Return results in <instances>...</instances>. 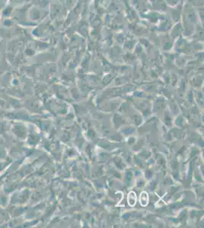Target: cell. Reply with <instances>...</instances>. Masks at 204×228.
Masks as SVG:
<instances>
[{
    "mask_svg": "<svg viewBox=\"0 0 204 228\" xmlns=\"http://www.w3.org/2000/svg\"><path fill=\"white\" fill-rule=\"evenodd\" d=\"M137 202V197H136V192H133V191H131V192H129L128 196H127V202L130 206H134L136 204V203Z\"/></svg>",
    "mask_w": 204,
    "mask_h": 228,
    "instance_id": "cell-1",
    "label": "cell"
},
{
    "mask_svg": "<svg viewBox=\"0 0 204 228\" xmlns=\"http://www.w3.org/2000/svg\"><path fill=\"white\" fill-rule=\"evenodd\" d=\"M149 194L148 192L143 191L141 192L140 196V203L142 206H146L149 203Z\"/></svg>",
    "mask_w": 204,
    "mask_h": 228,
    "instance_id": "cell-2",
    "label": "cell"
}]
</instances>
